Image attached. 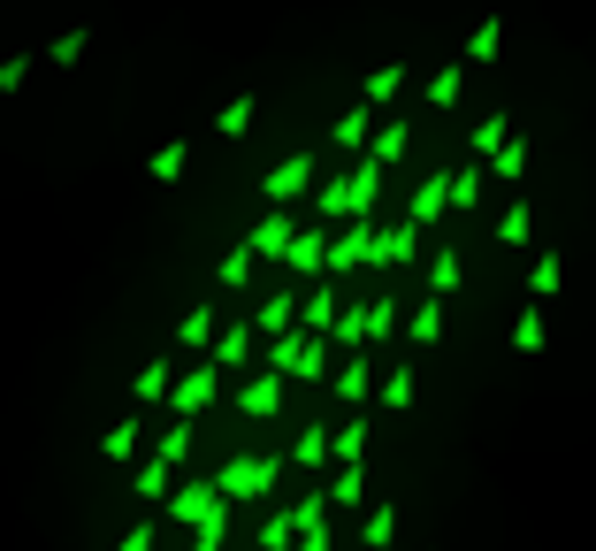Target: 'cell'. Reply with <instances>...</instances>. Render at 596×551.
Listing matches in <instances>:
<instances>
[{"mask_svg":"<svg viewBox=\"0 0 596 551\" xmlns=\"http://www.w3.org/2000/svg\"><path fill=\"white\" fill-rule=\"evenodd\" d=\"M336 345L329 338H313V330H291V338H268V353H261V367H276L284 383H321V375H336Z\"/></svg>","mask_w":596,"mask_h":551,"instance_id":"1","label":"cell"},{"mask_svg":"<svg viewBox=\"0 0 596 551\" xmlns=\"http://www.w3.org/2000/svg\"><path fill=\"white\" fill-rule=\"evenodd\" d=\"M375 191H383V162H375V154H360V169H352V177H336V184H321V191H313V214H321V222H360V214L375 207Z\"/></svg>","mask_w":596,"mask_h":551,"instance_id":"2","label":"cell"},{"mask_svg":"<svg viewBox=\"0 0 596 551\" xmlns=\"http://www.w3.org/2000/svg\"><path fill=\"white\" fill-rule=\"evenodd\" d=\"M284 467H291V460H276V452H230V460L214 467V483H222L230 506H261V498L284 483Z\"/></svg>","mask_w":596,"mask_h":551,"instance_id":"3","label":"cell"},{"mask_svg":"<svg viewBox=\"0 0 596 551\" xmlns=\"http://www.w3.org/2000/svg\"><path fill=\"white\" fill-rule=\"evenodd\" d=\"M214 398H222V367L199 353V367H184V375H176V390H168V421H199Z\"/></svg>","mask_w":596,"mask_h":551,"instance_id":"4","label":"cell"},{"mask_svg":"<svg viewBox=\"0 0 596 551\" xmlns=\"http://www.w3.org/2000/svg\"><path fill=\"white\" fill-rule=\"evenodd\" d=\"M375 238H383V222H375V214L344 222V230L329 238V276H352V268H367V261H375Z\"/></svg>","mask_w":596,"mask_h":551,"instance_id":"5","label":"cell"},{"mask_svg":"<svg viewBox=\"0 0 596 551\" xmlns=\"http://www.w3.org/2000/svg\"><path fill=\"white\" fill-rule=\"evenodd\" d=\"M230 498H222V483L214 475H191V483H176V498H168V521H184V529H199V521H214Z\"/></svg>","mask_w":596,"mask_h":551,"instance_id":"6","label":"cell"},{"mask_svg":"<svg viewBox=\"0 0 596 551\" xmlns=\"http://www.w3.org/2000/svg\"><path fill=\"white\" fill-rule=\"evenodd\" d=\"M230 414H238V421H276V414H284V375H276V367H261L253 383H238Z\"/></svg>","mask_w":596,"mask_h":551,"instance_id":"7","label":"cell"},{"mask_svg":"<svg viewBox=\"0 0 596 551\" xmlns=\"http://www.w3.org/2000/svg\"><path fill=\"white\" fill-rule=\"evenodd\" d=\"M336 315H344V291H336V276H321L306 299H298V330H313V338H329L336 330Z\"/></svg>","mask_w":596,"mask_h":551,"instance_id":"8","label":"cell"},{"mask_svg":"<svg viewBox=\"0 0 596 551\" xmlns=\"http://www.w3.org/2000/svg\"><path fill=\"white\" fill-rule=\"evenodd\" d=\"M245 245H253L261 261H291V245H298V222L284 214V207H268V214L253 222V238H245Z\"/></svg>","mask_w":596,"mask_h":551,"instance_id":"9","label":"cell"},{"mask_svg":"<svg viewBox=\"0 0 596 551\" xmlns=\"http://www.w3.org/2000/svg\"><path fill=\"white\" fill-rule=\"evenodd\" d=\"M329 238H336L329 222L298 230V245H291V261H284V268H291V276H306V284H321V276H329Z\"/></svg>","mask_w":596,"mask_h":551,"instance_id":"10","label":"cell"},{"mask_svg":"<svg viewBox=\"0 0 596 551\" xmlns=\"http://www.w3.org/2000/svg\"><path fill=\"white\" fill-rule=\"evenodd\" d=\"M261 191H268V207H291L298 191H313V154H291V162H276V169L261 177Z\"/></svg>","mask_w":596,"mask_h":551,"instance_id":"11","label":"cell"},{"mask_svg":"<svg viewBox=\"0 0 596 551\" xmlns=\"http://www.w3.org/2000/svg\"><path fill=\"white\" fill-rule=\"evenodd\" d=\"M329 390H336L344 406H367V398H375V361H367V353H344L336 375H329Z\"/></svg>","mask_w":596,"mask_h":551,"instance_id":"12","label":"cell"},{"mask_svg":"<svg viewBox=\"0 0 596 551\" xmlns=\"http://www.w3.org/2000/svg\"><path fill=\"white\" fill-rule=\"evenodd\" d=\"M298 551H336V537H329V491H313V498H298Z\"/></svg>","mask_w":596,"mask_h":551,"instance_id":"13","label":"cell"},{"mask_svg":"<svg viewBox=\"0 0 596 551\" xmlns=\"http://www.w3.org/2000/svg\"><path fill=\"white\" fill-rule=\"evenodd\" d=\"M298 299H306V291H268V299L253 307V330H261V338H291L298 330Z\"/></svg>","mask_w":596,"mask_h":551,"instance_id":"14","label":"cell"},{"mask_svg":"<svg viewBox=\"0 0 596 551\" xmlns=\"http://www.w3.org/2000/svg\"><path fill=\"white\" fill-rule=\"evenodd\" d=\"M413 253H421V222H390L375 238V268H413Z\"/></svg>","mask_w":596,"mask_h":551,"instance_id":"15","label":"cell"},{"mask_svg":"<svg viewBox=\"0 0 596 551\" xmlns=\"http://www.w3.org/2000/svg\"><path fill=\"white\" fill-rule=\"evenodd\" d=\"M146 437H161V429H146L139 414H131V421H115V429H100V460H115V467H131Z\"/></svg>","mask_w":596,"mask_h":551,"instance_id":"16","label":"cell"},{"mask_svg":"<svg viewBox=\"0 0 596 551\" xmlns=\"http://www.w3.org/2000/svg\"><path fill=\"white\" fill-rule=\"evenodd\" d=\"M176 375H184V367H176V361H146V367H139V375H131V398H139V406H168V390H176Z\"/></svg>","mask_w":596,"mask_h":551,"instance_id":"17","label":"cell"},{"mask_svg":"<svg viewBox=\"0 0 596 551\" xmlns=\"http://www.w3.org/2000/svg\"><path fill=\"white\" fill-rule=\"evenodd\" d=\"M451 214V177H429V184H413V207H406V222H444Z\"/></svg>","mask_w":596,"mask_h":551,"instance_id":"18","label":"cell"},{"mask_svg":"<svg viewBox=\"0 0 596 551\" xmlns=\"http://www.w3.org/2000/svg\"><path fill=\"white\" fill-rule=\"evenodd\" d=\"M398 330H406V299H390V291L367 299V345H390Z\"/></svg>","mask_w":596,"mask_h":551,"instance_id":"19","label":"cell"},{"mask_svg":"<svg viewBox=\"0 0 596 551\" xmlns=\"http://www.w3.org/2000/svg\"><path fill=\"white\" fill-rule=\"evenodd\" d=\"M214 338H222V322H214V307H191V315L176 322V345H184V353H214Z\"/></svg>","mask_w":596,"mask_h":551,"instance_id":"20","label":"cell"},{"mask_svg":"<svg viewBox=\"0 0 596 551\" xmlns=\"http://www.w3.org/2000/svg\"><path fill=\"white\" fill-rule=\"evenodd\" d=\"M321 460H336V429H321V421H306L291 444V467H321Z\"/></svg>","mask_w":596,"mask_h":551,"instance_id":"21","label":"cell"},{"mask_svg":"<svg viewBox=\"0 0 596 551\" xmlns=\"http://www.w3.org/2000/svg\"><path fill=\"white\" fill-rule=\"evenodd\" d=\"M482 191H489V162L451 169V207H459V214H474V207H482Z\"/></svg>","mask_w":596,"mask_h":551,"instance_id":"22","label":"cell"},{"mask_svg":"<svg viewBox=\"0 0 596 551\" xmlns=\"http://www.w3.org/2000/svg\"><path fill=\"white\" fill-rule=\"evenodd\" d=\"M131 498L168 506V498H176V467H168V460H146V467H139V483H131Z\"/></svg>","mask_w":596,"mask_h":551,"instance_id":"23","label":"cell"},{"mask_svg":"<svg viewBox=\"0 0 596 551\" xmlns=\"http://www.w3.org/2000/svg\"><path fill=\"white\" fill-rule=\"evenodd\" d=\"M253 261H261L253 245H230V253L214 261V291H245V284H253Z\"/></svg>","mask_w":596,"mask_h":551,"instance_id":"24","label":"cell"},{"mask_svg":"<svg viewBox=\"0 0 596 551\" xmlns=\"http://www.w3.org/2000/svg\"><path fill=\"white\" fill-rule=\"evenodd\" d=\"M566 291V261L559 253H536V268H528V299L543 307V299H559Z\"/></svg>","mask_w":596,"mask_h":551,"instance_id":"25","label":"cell"},{"mask_svg":"<svg viewBox=\"0 0 596 551\" xmlns=\"http://www.w3.org/2000/svg\"><path fill=\"white\" fill-rule=\"evenodd\" d=\"M406 338L429 353V345H444V299H421L413 315H406Z\"/></svg>","mask_w":596,"mask_h":551,"instance_id":"26","label":"cell"},{"mask_svg":"<svg viewBox=\"0 0 596 551\" xmlns=\"http://www.w3.org/2000/svg\"><path fill=\"white\" fill-rule=\"evenodd\" d=\"M543 345H551V322H543V307H520V322H512V353H520V361H536Z\"/></svg>","mask_w":596,"mask_h":551,"instance_id":"27","label":"cell"},{"mask_svg":"<svg viewBox=\"0 0 596 551\" xmlns=\"http://www.w3.org/2000/svg\"><path fill=\"white\" fill-rule=\"evenodd\" d=\"M528 162H536V154H528V139L512 131L505 154H489V184H520V177H528Z\"/></svg>","mask_w":596,"mask_h":551,"instance_id":"28","label":"cell"},{"mask_svg":"<svg viewBox=\"0 0 596 551\" xmlns=\"http://www.w3.org/2000/svg\"><path fill=\"white\" fill-rule=\"evenodd\" d=\"M398 92H406V69H398V62H375V69H367V85H360V100H367V108H383V100H398Z\"/></svg>","mask_w":596,"mask_h":551,"instance_id":"29","label":"cell"},{"mask_svg":"<svg viewBox=\"0 0 596 551\" xmlns=\"http://www.w3.org/2000/svg\"><path fill=\"white\" fill-rule=\"evenodd\" d=\"M329 139H336V146H367V139H375V108H367V100L344 108V115L329 123Z\"/></svg>","mask_w":596,"mask_h":551,"instance_id":"30","label":"cell"},{"mask_svg":"<svg viewBox=\"0 0 596 551\" xmlns=\"http://www.w3.org/2000/svg\"><path fill=\"white\" fill-rule=\"evenodd\" d=\"M466 284V268H459V245H437V261H429V299H451Z\"/></svg>","mask_w":596,"mask_h":551,"instance_id":"31","label":"cell"},{"mask_svg":"<svg viewBox=\"0 0 596 551\" xmlns=\"http://www.w3.org/2000/svg\"><path fill=\"white\" fill-rule=\"evenodd\" d=\"M390 537H398V506L383 498V506H367V521H360V544H367V551H390Z\"/></svg>","mask_w":596,"mask_h":551,"instance_id":"32","label":"cell"},{"mask_svg":"<svg viewBox=\"0 0 596 551\" xmlns=\"http://www.w3.org/2000/svg\"><path fill=\"white\" fill-rule=\"evenodd\" d=\"M245 361H253V322H230L214 338V367H245Z\"/></svg>","mask_w":596,"mask_h":551,"instance_id":"33","label":"cell"},{"mask_svg":"<svg viewBox=\"0 0 596 551\" xmlns=\"http://www.w3.org/2000/svg\"><path fill=\"white\" fill-rule=\"evenodd\" d=\"M528 238H536V207H528V199H512V207L497 214V245H528Z\"/></svg>","mask_w":596,"mask_h":551,"instance_id":"34","label":"cell"},{"mask_svg":"<svg viewBox=\"0 0 596 551\" xmlns=\"http://www.w3.org/2000/svg\"><path fill=\"white\" fill-rule=\"evenodd\" d=\"M153 460L184 467V460H191V421H161V437H153Z\"/></svg>","mask_w":596,"mask_h":551,"instance_id":"35","label":"cell"},{"mask_svg":"<svg viewBox=\"0 0 596 551\" xmlns=\"http://www.w3.org/2000/svg\"><path fill=\"white\" fill-rule=\"evenodd\" d=\"M367 429H375V421H360V414L336 421V467H360V460H367Z\"/></svg>","mask_w":596,"mask_h":551,"instance_id":"36","label":"cell"},{"mask_svg":"<svg viewBox=\"0 0 596 551\" xmlns=\"http://www.w3.org/2000/svg\"><path fill=\"white\" fill-rule=\"evenodd\" d=\"M329 506H344V514L367 506V467H336V475H329Z\"/></svg>","mask_w":596,"mask_h":551,"instance_id":"37","label":"cell"},{"mask_svg":"<svg viewBox=\"0 0 596 551\" xmlns=\"http://www.w3.org/2000/svg\"><path fill=\"white\" fill-rule=\"evenodd\" d=\"M497 46H505V15H482L466 38V62H497Z\"/></svg>","mask_w":596,"mask_h":551,"instance_id":"38","label":"cell"},{"mask_svg":"<svg viewBox=\"0 0 596 551\" xmlns=\"http://www.w3.org/2000/svg\"><path fill=\"white\" fill-rule=\"evenodd\" d=\"M253 115H261V100H253V92H238V100L214 115V131H222V139H245V131H253Z\"/></svg>","mask_w":596,"mask_h":551,"instance_id":"39","label":"cell"},{"mask_svg":"<svg viewBox=\"0 0 596 551\" xmlns=\"http://www.w3.org/2000/svg\"><path fill=\"white\" fill-rule=\"evenodd\" d=\"M505 139H512V115H482V123H474V162L505 154Z\"/></svg>","mask_w":596,"mask_h":551,"instance_id":"40","label":"cell"},{"mask_svg":"<svg viewBox=\"0 0 596 551\" xmlns=\"http://www.w3.org/2000/svg\"><path fill=\"white\" fill-rule=\"evenodd\" d=\"M413 390H421L413 367H390V375H383V414H413Z\"/></svg>","mask_w":596,"mask_h":551,"instance_id":"41","label":"cell"},{"mask_svg":"<svg viewBox=\"0 0 596 551\" xmlns=\"http://www.w3.org/2000/svg\"><path fill=\"white\" fill-rule=\"evenodd\" d=\"M406 139H413V131H406V123H383V131H375V139H367V154H375V162H383V169H390V162H406Z\"/></svg>","mask_w":596,"mask_h":551,"instance_id":"42","label":"cell"},{"mask_svg":"<svg viewBox=\"0 0 596 551\" xmlns=\"http://www.w3.org/2000/svg\"><path fill=\"white\" fill-rule=\"evenodd\" d=\"M184 154H191V146H184V139H168V146L146 162V177H153V184H176V177H184Z\"/></svg>","mask_w":596,"mask_h":551,"instance_id":"43","label":"cell"},{"mask_svg":"<svg viewBox=\"0 0 596 551\" xmlns=\"http://www.w3.org/2000/svg\"><path fill=\"white\" fill-rule=\"evenodd\" d=\"M459 85H466V62H444V69L429 77V108H451V100H459Z\"/></svg>","mask_w":596,"mask_h":551,"instance_id":"44","label":"cell"},{"mask_svg":"<svg viewBox=\"0 0 596 551\" xmlns=\"http://www.w3.org/2000/svg\"><path fill=\"white\" fill-rule=\"evenodd\" d=\"M261 551H298V514H276V521H261Z\"/></svg>","mask_w":596,"mask_h":551,"instance_id":"45","label":"cell"},{"mask_svg":"<svg viewBox=\"0 0 596 551\" xmlns=\"http://www.w3.org/2000/svg\"><path fill=\"white\" fill-rule=\"evenodd\" d=\"M222 537H230V506H222L214 521H199V529H191V551H222Z\"/></svg>","mask_w":596,"mask_h":551,"instance_id":"46","label":"cell"},{"mask_svg":"<svg viewBox=\"0 0 596 551\" xmlns=\"http://www.w3.org/2000/svg\"><path fill=\"white\" fill-rule=\"evenodd\" d=\"M115 551H161V529H153V521H131V529H123V544Z\"/></svg>","mask_w":596,"mask_h":551,"instance_id":"47","label":"cell"},{"mask_svg":"<svg viewBox=\"0 0 596 551\" xmlns=\"http://www.w3.org/2000/svg\"><path fill=\"white\" fill-rule=\"evenodd\" d=\"M77 54H85V31H69V38H54V62H62V69H77Z\"/></svg>","mask_w":596,"mask_h":551,"instance_id":"48","label":"cell"},{"mask_svg":"<svg viewBox=\"0 0 596 551\" xmlns=\"http://www.w3.org/2000/svg\"><path fill=\"white\" fill-rule=\"evenodd\" d=\"M23 77H31V62H23V54H15V62H0V92H15Z\"/></svg>","mask_w":596,"mask_h":551,"instance_id":"49","label":"cell"}]
</instances>
